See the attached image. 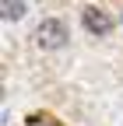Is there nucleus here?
<instances>
[{"instance_id": "3", "label": "nucleus", "mask_w": 123, "mask_h": 126, "mask_svg": "<svg viewBox=\"0 0 123 126\" xmlns=\"http://www.w3.org/2000/svg\"><path fill=\"white\" fill-rule=\"evenodd\" d=\"M25 11H28V0H4V18L7 21L25 18Z\"/></svg>"}, {"instance_id": "2", "label": "nucleus", "mask_w": 123, "mask_h": 126, "mask_svg": "<svg viewBox=\"0 0 123 126\" xmlns=\"http://www.w3.org/2000/svg\"><path fill=\"white\" fill-rule=\"evenodd\" d=\"M81 21H84V28L91 32V35H109V14H105V11L84 7L81 11Z\"/></svg>"}, {"instance_id": "1", "label": "nucleus", "mask_w": 123, "mask_h": 126, "mask_svg": "<svg viewBox=\"0 0 123 126\" xmlns=\"http://www.w3.org/2000/svg\"><path fill=\"white\" fill-rule=\"evenodd\" d=\"M35 42L42 46V49H63L67 46V25L60 18H46L35 28Z\"/></svg>"}]
</instances>
